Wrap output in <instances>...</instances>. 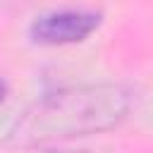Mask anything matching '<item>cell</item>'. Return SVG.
Returning a JSON list of instances; mask_svg holds the SVG:
<instances>
[{
	"instance_id": "cell-1",
	"label": "cell",
	"mask_w": 153,
	"mask_h": 153,
	"mask_svg": "<svg viewBox=\"0 0 153 153\" xmlns=\"http://www.w3.org/2000/svg\"><path fill=\"white\" fill-rule=\"evenodd\" d=\"M131 110V91L120 84L69 86L36 100L14 124L19 141H50L117 127Z\"/></svg>"
},
{
	"instance_id": "cell-2",
	"label": "cell",
	"mask_w": 153,
	"mask_h": 153,
	"mask_svg": "<svg viewBox=\"0 0 153 153\" xmlns=\"http://www.w3.org/2000/svg\"><path fill=\"white\" fill-rule=\"evenodd\" d=\"M98 26V14L88 10H55L36 17L31 24V36L38 43L62 45L84 41Z\"/></svg>"
},
{
	"instance_id": "cell-3",
	"label": "cell",
	"mask_w": 153,
	"mask_h": 153,
	"mask_svg": "<svg viewBox=\"0 0 153 153\" xmlns=\"http://www.w3.org/2000/svg\"><path fill=\"white\" fill-rule=\"evenodd\" d=\"M38 153H86V151H74V148H41Z\"/></svg>"
},
{
	"instance_id": "cell-4",
	"label": "cell",
	"mask_w": 153,
	"mask_h": 153,
	"mask_svg": "<svg viewBox=\"0 0 153 153\" xmlns=\"http://www.w3.org/2000/svg\"><path fill=\"white\" fill-rule=\"evenodd\" d=\"M5 98V81H0V100Z\"/></svg>"
}]
</instances>
